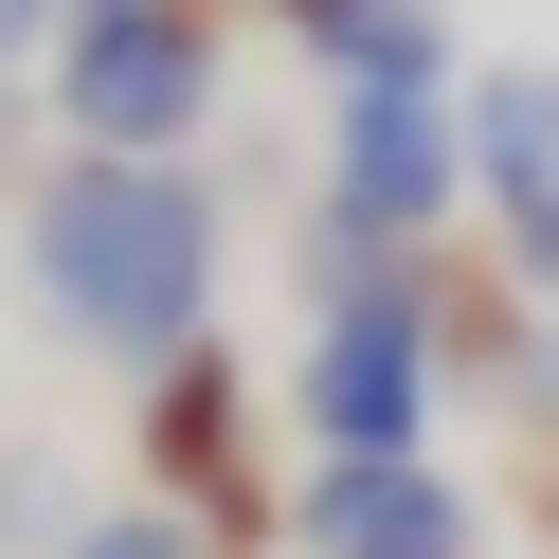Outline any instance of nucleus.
<instances>
[{
    "label": "nucleus",
    "mask_w": 559,
    "mask_h": 559,
    "mask_svg": "<svg viewBox=\"0 0 559 559\" xmlns=\"http://www.w3.org/2000/svg\"><path fill=\"white\" fill-rule=\"evenodd\" d=\"M19 253H37V307L55 343H91V361H181V343H217V181L199 163H109V145H55L37 181H19Z\"/></svg>",
    "instance_id": "f257e3e1"
},
{
    "label": "nucleus",
    "mask_w": 559,
    "mask_h": 559,
    "mask_svg": "<svg viewBox=\"0 0 559 559\" xmlns=\"http://www.w3.org/2000/svg\"><path fill=\"white\" fill-rule=\"evenodd\" d=\"M217 127V0H73L55 19V145L181 163Z\"/></svg>",
    "instance_id": "f03ea898"
},
{
    "label": "nucleus",
    "mask_w": 559,
    "mask_h": 559,
    "mask_svg": "<svg viewBox=\"0 0 559 559\" xmlns=\"http://www.w3.org/2000/svg\"><path fill=\"white\" fill-rule=\"evenodd\" d=\"M145 487H163V523H181L199 559H271L289 542V506H271V469H253V361H235V343L145 361Z\"/></svg>",
    "instance_id": "7ed1b4c3"
},
{
    "label": "nucleus",
    "mask_w": 559,
    "mask_h": 559,
    "mask_svg": "<svg viewBox=\"0 0 559 559\" xmlns=\"http://www.w3.org/2000/svg\"><path fill=\"white\" fill-rule=\"evenodd\" d=\"M451 199H469V91H343L307 235H343V253H433Z\"/></svg>",
    "instance_id": "20e7f679"
},
{
    "label": "nucleus",
    "mask_w": 559,
    "mask_h": 559,
    "mask_svg": "<svg viewBox=\"0 0 559 559\" xmlns=\"http://www.w3.org/2000/svg\"><path fill=\"white\" fill-rule=\"evenodd\" d=\"M289 397H307V433H325V469H397V451H433V397H451V379H433V307H415V271L307 307Z\"/></svg>",
    "instance_id": "39448f33"
},
{
    "label": "nucleus",
    "mask_w": 559,
    "mask_h": 559,
    "mask_svg": "<svg viewBox=\"0 0 559 559\" xmlns=\"http://www.w3.org/2000/svg\"><path fill=\"white\" fill-rule=\"evenodd\" d=\"M289 542L307 559H487V523H469V487H451L433 451H397V469H307Z\"/></svg>",
    "instance_id": "423d86ee"
},
{
    "label": "nucleus",
    "mask_w": 559,
    "mask_h": 559,
    "mask_svg": "<svg viewBox=\"0 0 559 559\" xmlns=\"http://www.w3.org/2000/svg\"><path fill=\"white\" fill-rule=\"evenodd\" d=\"M469 199L523 289H559V73H469Z\"/></svg>",
    "instance_id": "0eeeda50"
},
{
    "label": "nucleus",
    "mask_w": 559,
    "mask_h": 559,
    "mask_svg": "<svg viewBox=\"0 0 559 559\" xmlns=\"http://www.w3.org/2000/svg\"><path fill=\"white\" fill-rule=\"evenodd\" d=\"M307 73H325V91H469L433 0H361V19H325V37H307Z\"/></svg>",
    "instance_id": "6e6552de"
},
{
    "label": "nucleus",
    "mask_w": 559,
    "mask_h": 559,
    "mask_svg": "<svg viewBox=\"0 0 559 559\" xmlns=\"http://www.w3.org/2000/svg\"><path fill=\"white\" fill-rule=\"evenodd\" d=\"M55 559H199V542H181V523H163V506H109V523H73V542H55Z\"/></svg>",
    "instance_id": "1a4fd4ad"
},
{
    "label": "nucleus",
    "mask_w": 559,
    "mask_h": 559,
    "mask_svg": "<svg viewBox=\"0 0 559 559\" xmlns=\"http://www.w3.org/2000/svg\"><path fill=\"white\" fill-rule=\"evenodd\" d=\"M55 19H73V0H0V73H37V55H55Z\"/></svg>",
    "instance_id": "9d476101"
},
{
    "label": "nucleus",
    "mask_w": 559,
    "mask_h": 559,
    "mask_svg": "<svg viewBox=\"0 0 559 559\" xmlns=\"http://www.w3.org/2000/svg\"><path fill=\"white\" fill-rule=\"evenodd\" d=\"M523 415H542V469H523V487H542V523H559V361H542V397H523Z\"/></svg>",
    "instance_id": "9b49d317"
},
{
    "label": "nucleus",
    "mask_w": 559,
    "mask_h": 559,
    "mask_svg": "<svg viewBox=\"0 0 559 559\" xmlns=\"http://www.w3.org/2000/svg\"><path fill=\"white\" fill-rule=\"evenodd\" d=\"M271 19H289V37H325V19H361V0H271Z\"/></svg>",
    "instance_id": "f8f14e48"
},
{
    "label": "nucleus",
    "mask_w": 559,
    "mask_h": 559,
    "mask_svg": "<svg viewBox=\"0 0 559 559\" xmlns=\"http://www.w3.org/2000/svg\"><path fill=\"white\" fill-rule=\"evenodd\" d=\"M19 145H37V127H19V73H0V163H19Z\"/></svg>",
    "instance_id": "ddd939ff"
}]
</instances>
